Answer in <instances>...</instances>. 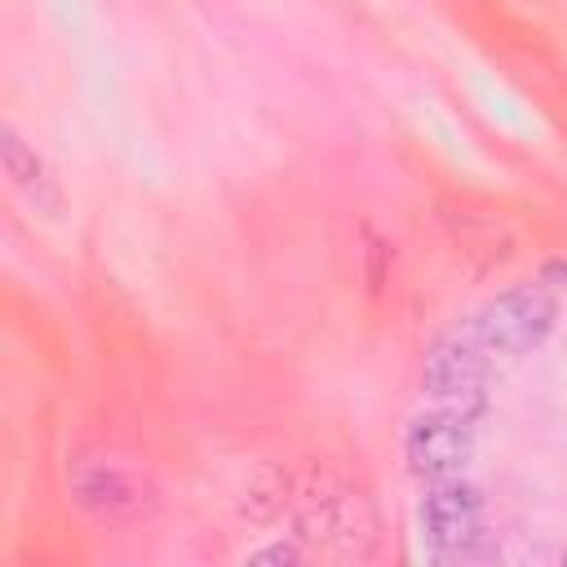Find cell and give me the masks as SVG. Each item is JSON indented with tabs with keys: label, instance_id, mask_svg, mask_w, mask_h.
I'll return each mask as SVG.
<instances>
[{
	"label": "cell",
	"instance_id": "obj_1",
	"mask_svg": "<svg viewBox=\"0 0 567 567\" xmlns=\"http://www.w3.org/2000/svg\"><path fill=\"white\" fill-rule=\"evenodd\" d=\"M558 323V301L549 292V284H518L496 292L492 301H483L470 323L465 337L483 350V354H523L532 346H540Z\"/></svg>",
	"mask_w": 567,
	"mask_h": 567
},
{
	"label": "cell",
	"instance_id": "obj_2",
	"mask_svg": "<svg viewBox=\"0 0 567 567\" xmlns=\"http://www.w3.org/2000/svg\"><path fill=\"white\" fill-rule=\"evenodd\" d=\"M421 532L430 540V549L447 563H470L483 554V501L478 492L452 474V478H434L430 492L421 496Z\"/></svg>",
	"mask_w": 567,
	"mask_h": 567
},
{
	"label": "cell",
	"instance_id": "obj_3",
	"mask_svg": "<svg viewBox=\"0 0 567 567\" xmlns=\"http://www.w3.org/2000/svg\"><path fill=\"white\" fill-rule=\"evenodd\" d=\"M421 390L439 408L478 416L487 403V354L465 332L434 341L425 363H421Z\"/></svg>",
	"mask_w": 567,
	"mask_h": 567
},
{
	"label": "cell",
	"instance_id": "obj_4",
	"mask_svg": "<svg viewBox=\"0 0 567 567\" xmlns=\"http://www.w3.org/2000/svg\"><path fill=\"white\" fill-rule=\"evenodd\" d=\"M403 456L421 478H452L474 456V416L430 403L403 430Z\"/></svg>",
	"mask_w": 567,
	"mask_h": 567
},
{
	"label": "cell",
	"instance_id": "obj_5",
	"mask_svg": "<svg viewBox=\"0 0 567 567\" xmlns=\"http://www.w3.org/2000/svg\"><path fill=\"white\" fill-rule=\"evenodd\" d=\"M75 501L93 518H106V523H124V518H137L151 509L146 483H137L128 470H115V465L80 470L75 474Z\"/></svg>",
	"mask_w": 567,
	"mask_h": 567
},
{
	"label": "cell",
	"instance_id": "obj_6",
	"mask_svg": "<svg viewBox=\"0 0 567 567\" xmlns=\"http://www.w3.org/2000/svg\"><path fill=\"white\" fill-rule=\"evenodd\" d=\"M0 159H4V177H9V186H13L35 213L58 217V208H62V190H58L49 164L35 155V146L22 142V133H18L13 124L0 128Z\"/></svg>",
	"mask_w": 567,
	"mask_h": 567
},
{
	"label": "cell",
	"instance_id": "obj_7",
	"mask_svg": "<svg viewBox=\"0 0 567 567\" xmlns=\"http://www.w3.org/2000/svg\"><path fill=\"white\" fill-rule=\"evenodd\" d=\"M301 554L292 545H266V549H252L248 563H297Z\"/></svg>",
	"mask_w": 567,
	"mask_h": 567
},
{
	"label": "cell",
	"instance_id": "obj_8",
	"mask_svg": "<svg viewBox=\"0 0 567 567\" xmlns=\"http://www.w3.org/2000/svg\"><path fill=\"white\" fill-rule=\"evenodd\" d=\"M545 284H554L558 292H567V261H554V266L545 270Z\"/></svg>",
	"mask_w": 567,
	"mask_h": 567
}]
</instances>
